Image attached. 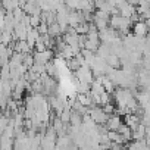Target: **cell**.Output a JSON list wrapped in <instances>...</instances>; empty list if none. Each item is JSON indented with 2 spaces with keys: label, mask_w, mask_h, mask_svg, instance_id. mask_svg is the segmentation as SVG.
<instances>
[{
  "label": "cell",
  "mask_w": 150,
  "mask_h": 150,
  "mask_svg": "<svg viewBox=\"0 0 150 150\" xmlns=\"http://www.w3.org/2000/svg\"><path fill=\"white\" fill-rule=\"evenodd\" d=\"M108 103H112L110 102V94L108 91H105V93L100 94V106H106Z\"/></svg>",
  "instance_id": "cell-10"
},
{
  "label": "cell",
  "mask_w": 150,
  "mask_h": 150,
  "mask_svg": "<svg viewBox=\"0 0 150 150\" xmlns=\"http://www.w3.org/2000/svg\"><path fill=\"white\" fill-rule=\"evenodd\" d=\"M106 63H108V66H110L112 69H118V68H119V65H121L119 57H118L116 54H110V56L106 59Z\"/></svg>",
  "instance_id": "cell-9"
},
{
  "label": "cell",
  "mask_w": 150,
  "mask_h": 150,
  "mask_svg": "<svg viewBox=\"0 0 150 150\" xmlns=\"http://www.w3.org/2000/svg\"><path fill=\"white\" fill-rule=\"evenodd\" d=\"M33 56H34L35 65H43V66H46L47 63L52 62V59H53V52H52V50H46V52H41V53L34 52Z\"/></svg>",
  "instance_id": "cell-3"
},
{
  "label": "cell",
  "mask_w": 150,
  "mask_h": 150,
  "mask_svg": "<svg viewBox=\"0 0 150 150\" xmlns=\"http://www.w3.org/2000/svg\"><path fill=\"white\" fill-rule=\"evenodd\" d=\"M144 22L147 24V27H149V31H150V19H149V21H144Z\"/></svg>",
  "instance_id": "cell-13"
},
{
  "label": "cell",
  "mask_w": 150,
  "mask_h": 150,
  "mask_svg": "<svg viewBox=\"0 0 150 150\" xmlns=\"http://www.w3.org/2000/svg\"><path fill=\"white\" fill-rule=\"evenodd\" d=\"M132 33L138 38H146L147 34H149V27H147V24L144 21H138V22H135L132 25Z\"/></svg>",
  "instance_id": "cell-4"
},
{
  "label": "cell",
  "mask_w": 150,
  "mask_h": 150,
  "mask_svg": "<svg viewBox=\"0 0 150 150\" xmlns=\"http://www.w3.org/2000/svg\"><path fill=\"white\" fill-rule=\"evenodd\" d=\"M103 110L110 116V115H115V112H116V108L113 106V103H108L106 106H103Z\"/></svg>",
  "instance_id": "cell-11"
},
{
  "label": "cell",
  "mask_w": 150,
  "mask_h": 150,
  "mask_svg": "<svg viewBox=\"0 0 150 150\" xmlns=\"http://www.w3.org/2000/svg\"><path fill=\"white\" fill-rule=\"evenodd\" d=\"M147 135V127L146 125H140L135 131H132V138L137 140V141H143V138Z\"/></svg>",
  "instance_id": "cell-7"
},
{
  "label": "cell",
  "mask_w": 150,
  "mask_h": 150,
  "mask_svg": "<svg viewBox=\"0 0 150 150\" xmlns=\"http://www.w3.org/2000/svg\"><path fill=\"white\" fill-rule=\"evenodd\" d=\"M122 124L124 122L121 121V116L119 115H110L109 119H108V122H106V128L109 131H118Z\"/></svg>",
  "instance_id": "cell-6"
},
{
  "label": "cell",
  "mask_w": 150,
  "mask_h": 150,
  "mask_svg": "<svg viewBox=\"0 0 150 150\" xmlns=\"http://www.w3.org/2000/svg\"><path fill=\"white\" fill-rule=\"evenodd\" d=\"M124 124L131 129V131H135L140 125H141V121H140V116L137 113H129L127 116H124Z\"/></svg>",
  "instance_id": "cell-5"
},
{
  "label": "cell",
  "mask_w": 150,
  "mask_h": 150,
  "mask_svg": "<svg viewBox=\"0 0 150 150\" xmlns=\"http://www.w3.org/2000/svg\"><path fill=\"white\" fill-rule=\"evenodd\" d=\"M60 34H62V28H60V25H59L57 22L53 24V25H49V35H50V37L59 38Z\"/></svg>",
  "instance_id": "cell-8"
},
{
  "label": "cell",
  "mask_w": 150,
  "mask_h": 150,
  "mask_svg": "<svg viewBox=\"0 0 150 150\" xmlns=\"http://www.w3.org/2000/svg\"><path fill=\"white\" fill-rule=\"evenodd\" d=\"M88 115H90V118L94 121L96 125H105V124L108 122V119H109V115L103 110V108H97V106L91 108V109L88 110Z\"/></svg>",
  "instance_id": "cell-2"
},
{
  "label": "cell",
  "mask_w": 150,
  "mask_h": 150,
  "mask_svg": "<svg viewBox=\"0 0 150 150\" xmlns=\"http://www.w3.org/2000/svg\"><path fill=\"white\" fill-rule=\"evenodd\" d=\"M147 140H150V127H147V135H146Z\"/></svg>",
  "instance_id": "cell-12"
},
{
  "label": "cell",
  "mask_w": 150,
  "mask_h": 150,
  "mask_svg": "<svg viewBox=\"0 0 150 150\" xmlns=\"http://www.w3.org/2000/svg\"><path fill=\"white\" fill-rule=\"evenodd\" d=\"M134 99H135V97L132 96V93H131L129 88H121V87H119V88L115 91V100H116L118 108H128L129 102L134 100Z\"/></svg>",
  "instance_id": "cell-1"
}]
</instances>
